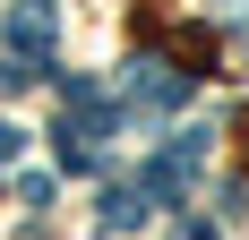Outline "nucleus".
<instances>
[{
	"label": "nucleus",
	"mask_w": 249,
	"mask_h": 240,
	"mask_svg": "<svg viewBox=\"0 0 249 240\" xmlns=\"http://www.w3.org/2000/svg\"><path fill=\"white\" fill-rule=\"evenodd\" d=\"M9 43H18V51H43V43H52V0H26V9H9Z\"/></svg>",
	"instance_id": "nucleus-1"
},
{
	"label": "nucleus",
	"mask_w": 249,
	"mask_h": 240,
	"mask_svg": "<svg viewBox=\"0 0 249 240\" xmlns=\"http://www.w3.org/2000/svg\"><path fill=\"white\" fill-rule=\"evenodd\" d=\"M35 86V60H0V95H26Z\"/></svg>",
	"instance_id": "nucleus-2"
}]
</instances>
